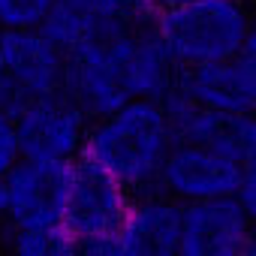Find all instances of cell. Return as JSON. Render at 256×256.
Returning a JSON list of instances; mask_svg holds the SVG:
<instances>
[{
  "label": "cell",
  "instance_id": "obj_17",
  "mask_svg": "<svg viewBox=\"0 0 256 256\" xmlns=\"http://www.w3.org/2000/svg\"><path fill=\"white\" fill-rule=\"evenodd\" d=\"M142 4L151 10V12H169V10H178V6H187V4H196V0H142Z\"/></svg>",
  "mask_w": 256,
  "mask_h": 256
},
{
  "label": "cell",
  "instance_id": "obj_13",
  "mask_svg": "<svg viewBox=\"0 0 256 256\" xmlns=\"http://www.w3.org/2000/svg\"><path fill=\"white\" fill-rule=\"evenodd\" d=\"M78 241L60 226H30V229H4L6 256H78Z\"/></svg>",
  "mask_w": 256,
  "mask_h": 256
},
{
  "label": "cell",
  "instance_id": "obj_21",
  "mask_svg": "<svg viewBox=\"0 0 256 256\" xmlns=\"http://www.w3.org/2000/svg\"><path fill=\"white\" fill-rule=\"evenodd\" d=\"M238 4H244V6H247V0H238Z\"/></svg>",
  "mask_w": 256,
  "mask_h": 256
},
{
  "label": "cell",
  "instance_id": "obj_11",
  "mask_svg": "<svg viewBox=\"0 0 256 256\" xmlns=\"http://www.w3.org/2000/svg\"><path fill=\"white\" fill-rule=\"evenodd\" d=\"M66 175H70V166L18 160L12 172L4 178V187H6L4 229H30V226L60 223Z\"/></svg>",
  "mask_w": 256,
  "mask_h": 256
},
{
  "label": "cell",
  "instance_id": "obj_16",
  "mask_svg": "<svg viewBox=\"0 0 256 256\" xmlns=\"http://www.w3.org/2000/svg\"><path fill=\"white\" fill-rule=\"evenodd\" d=\"M72 4H78L82 10H88L96 18H112V16H120L130 6H136L139 0H72Z\"/></svg>",
  "mask_w": 256,
  "mask_h": 256
},
{
  "label": "cell",
  "instance_id": "obj_20",
  "mask_svg": "<svg viewBox=\"0 0 256 256\" xmlns=\"http://www.w3.org/2000/svg\"><path fill=\"white\" fill-rule=\"evenodd\" d=\"M241 256H256V247H247V250H244Z\"/></svg>",
  "mask_w": 256,
  "mask_h": 256
},
{
  "label": "cell",
  "instance_id": "obj_3",
  "mask_svg": "<svg viewBox=\"0 0 256 256\" xmlns=\"http://www.w3.org/2000/svg\"><path fill=\"white\" fill-rule=\"evenodd\" d=\"M154 30L175 70L235 58L253 40L247 6L238 0H196L160 12Z\"/></svg>",
  "mask_w": 256,
  "mask_h": 256
},
{
  "label": "cell",
  "instance_id": "obj_9",
  "mask_svg": "<svg viewBox=\"0 0 256 256\" xmlns=\"http://www.w3.org/2000/svg\"><path fill=\"white\" fill-rule=\"evenodd\" d=\"M190 102L220 114H253L256 108V54L253 40L226 60L178 70L175 88Z\"/></svg>",
  "mask_w": 256,
  "mask_h": 256
},
{
  "label": "cell",
  "instance_id": "obj_12",
  "mask_svg": "<svg viewBox=\"0 0 256 256\" xmlns=\"http://www.w3.org/2000/svg\"><path fill=\"white\" fill-rule=\"evenodd\" d=\"M181 205L160 190L133 196L112 247L118 256H178Z\"/></svg>",
  "mask_w": 256,
  "mask_h": 256
},
{
  "label": "cell",
  "instance_id": "obj_8",
  "mask_svg": "<svg viewBox=\"0 0 256 256\" xmlns=\"http://www.w3.org/2000/svg\"><path fill=\"white\" fill-rule=\"evenodd\" d=\"M253 172L256 166H241L217 151L196 145H172L163 160L157 190L178 205L235 199L238 187Z\"/></svg>",
  "mask_w": 256,
  "mask_h": 256
},
{
  "label": "cell",
  "instance_id": "obj_2",
  "mask_svg": "<svg viewBox=\"0 0 256 256\" xmlns=\"http://www.w3.org/2000/svg\"><path fill=\"white\" fill-rule=\"evenodd\" d=\"M172 148L166 112L154 100H133L88 124L82 160L106 172L130 196L157 190L163 160Z\"/></svg>",
  "mask_w": 256,
  "mask_h": 256
},
{
  "label": "cell",
  "instance_id": "obj_18",
  "mask_svg": "<svg viewBox=\"0 0 256 256\" xmlns=\"http://www.w3.org/2000/svg\"><path fill=\"white\" fill-rule=\"evenodd\" d=\"M78 256H118V253H114L112 241H106V244H82Z\"/></svg>",
  "mask_w": 256,
  "mask_h": 256
},
{
  "label": "cell",
  "instance_id": "obj_15",
  "mask_svg": "<svg viewBox=\"0 0 256 256\" xmlns=\"http://www.w3.org/2000/svg\"><path fill=\"white\" fill-rule=\"evenodd\" d=\"M18 160H22V157H18V142H16L12 118L0 112V178H6Z\"/></svg>",
  "mask_w": 256,
  "mask_h": 256
},
{
  "label": "cell",
  "instance_id": "obj_14",
  "mask_svg": "<svg viewBox=\"0 0 256 256\" xmlns=\"http://www.w3.org/2000/svg\"><path fill=\"white\" fill-rule=\"evenodd\" d=\"M58 0H0V30H40Z\"/></svg>",
  "mask_w": 256,
  "mask_h": 256
},
{
  "label": "cell",
  "instance_id": "obj_6",
  "mask_svg": "<svg viewBox=\"0 0 256 256\" xmlns=\"http://www.w3.org/2000/svg\"><path fill=\"white\" fill-rule=\"evenodd\" d=\"M133 196L88 160H76L66 175L60 226L78 244H106L118 235Z\"/></svg>",
  "mask_w": 256,
  "mask_h": 256
},
{
  "label": "cell",
  "instance_id": "obj_19",
  "mask_svg": "<svg viewBox=\"0 0 256 256\" xmlns=\"http://www.w3.org/2000/svg\"><path fill=\"white\" fill-rule=\"evenodd\" d=\"M4 78H6V72H4V54H0V84H4Z\"/></svg>",
  "mask_w": 256,
  "mask_h": 256
},
{
  "label": "cell",
  "instance_id": "obj_10",
  "mask_svg": "<svg viewBox=\"0 0 256 256\" xmlns=\"http://www.w3.org/2000/svg\"><path fill=\"white\" fill-rule=\"evenodd\" d=\"M253 247V214L235 199L181 205L178 256H241Z\"/></svg>",
  "mask_w": 256,
  "mask_h": 256
},
{
  "label": "cell",
  "instance_id": "obj_1",
  "mask_svg": "<svg viewBox=\"0 0 256 256\" xmlns=\"http://www.w3.org/2000/svg\"><path fill=\"white\" fill-rule=\"evenodd\" d=\"M154 18L157 12L139 0L64 54V94L88 120L106 118L133 100L160 102L175 88L178 70L157 40Z\"/></svg>",
  "mask_w": 256,
  "mask_h": 256
},
{
  "label": "cell",
  "instance_id": "obj_4",
  "mask_svg": "<svg viewBox=\"0 0 256 256\" xmlns=\"http://www.w3.org/2000/svg\"><path fill=\"white\" fill-rule=\"evenodd\" d=\"M4 54V84H0V112L16 118L28 102L64 94L66 58L40 30H0Z\"/></svg>",
  "mask_w": 256,
  "mask_h": 256
},
{
  "label": "cell",
  "instance_id": "obj_7",
  "mask_svg": "<svg viewBox=\"0 0 256 256\" xmlns=\"http://www.w3.org/2000/svg\"><path fill=\"white\" fill-rule=\"evenodd\" d=\"M172 145H196L217 151L241 166H256V120L253 114H220L169 90L160 100Z\"/></svg>",
  "mask_w": 256,
  "mask_h": 256
},
{
  "label": "cell",
  "instance_id": "obj_5",
  "mask_svg": "<svg viewBox=\"0 0 256 256\" xmlns=\"http://www.w3.org/2000/svg\"><path fill=\"white\" fill-rule=\"evenodd\" d=\"M88 124L90 120L66 94L34 100L12 118L18 157L28 163L72 166L82 157Z\"/></svg>",
  "mask_w": 256,
  "mask_h": 256
}]
</instances>
